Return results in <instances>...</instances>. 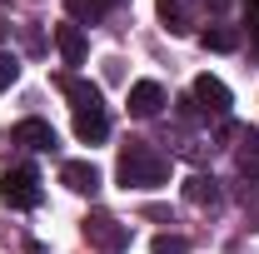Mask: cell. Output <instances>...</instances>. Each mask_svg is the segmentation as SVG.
<instances>
[{"instance_id": "cell-1", "label": "cell", "mask_w": 259, "mask_h": 254, "mask_svg": "<svg viewBox=\"0 0 259 254\" xmlns=\"http://www.w3.org/2000/svg\"><path fill=\"white\" fill-rule=\"evenodd\" d=\"M115 175H120L125 190H155V185L169 180V159H164L155 145H145V140H130L125 150H120Z\"/></svg>"}, {"instance_id": "cell-2", "label": "cell", "mask_w": 259, "mask_h": 254, "mask_svg": "<svg viewBox=\"0 0 259 254\" xmlns=\"http://www.w3.org/2000/svg\"><path fill=\"white\" fill-rule=\"evenodd\" d=\"M0 199H5L10 209H35V204H40V175H35L30 164L5 170V175H0Z\"/></svg>"}, {"instance_id": "cell-3", "label": "cell", "mask_w": 259, "mask_h": 254, "mask_svg": "<svg viewBox=\"0 0 259 254\" xmlns=\"http://www.w3.org/2000/svg\"><path fill=\"white\" fill-rule=\"evenodd\" d=\"M194 105H199L204 115H220V120H225L229 105H234V95H229L225 80H214V75H199V80H194Z\"/></svg>"}, {"instance_id": "cell-4", "label": "cell", "mask_w": 259, "mask_h": 254, "mask_svg": "<svg viewBox=\"0 0 259 254\" xmlns=\"http://www.w3.org/2000/svg\"><path fill=\"white\" fill-rule=\"evenodd\" d=\"M85 234H90V244H100L105 254H115V249L130 244V229L120 220H110V215H90V220H85Z\"/></svg>"}, {"instance_id": "cell-5", "label": "cell", "mask_w": 259, "mask_h": 254, "mask_svg": "<svg viewBox=\"0 0 259 254\" xmlns=\"http://www.w3.org/2000/svg\"><path fill=\"white\" fill-rule=\"evenodd\" d=\"M65 100L75 105V115H90V110H105V100H100V85H90V80H80V75H65L60 80Z\"/></svg>"}, {"instance_id": "cell-6", "label": "cell", "mask_w": 259, "mask_h": 254, "mask_svg": "<svg viewBox=\"0 0 259 254\" xmlns=\"http://www.w3.org/2000/svg\"><path fill=\"white\" fill-rule=\"evenodd\" d=\"M60 180H65V190H75V194H95L100 190V170L90 164V159H65Z\"/></svg>"}, {"instance_id": "cell-7", "label": "cell", "mask_w": 259, "mask_h": 254, "mask_svg": "<svg viewBox=\"0 0 259 254\" xmlns=\"http://www.w3.org/2000/svg\"><path fill=\"white\" fill-rule=\"evenodd\" d=\"M164 105V90L155 80H140V85H130V115H140V120H150V115H160Z\"/></svg>"}, {"instance_id": "cell-8", "label": "cell", "mask_w": 259, "mask_h": 254, "mask_svg": "<svg viewBox=\"0 0 259 254\" xmlns=\"http://www.w3.org/2000/svg\"><path fill=\"white\" fill-rule=\"evenodd\" d=\"M10 140L25 145V150H55V130L45 125V120H20V125L10 130Z\"/></svg>"}, {"instance_id": "cell-9", "label": "cell", "mask_w": 259, "mask_h": 254, "mask_svg": "<svg viewBox=\"0 0 259 254\" xmlns=\"http://www.w3.org/2000/svg\"><path fill=\"white\" fill-rule=\"evenodd\" d=\"M55 45H60V55H65V65H85V30L70 20V25H55Z\"/></svg>"}, {"instance_id": "cell-10", "label": "cell", "mask_w": 259, "mask_h": 254, "mask_svg": "<svg viewBox=\"0 0 259 254\" xmlns=\"http://www.w3.org/2000/svg\"><path fill=\"white\" fill-rule=\"evenodd\" d=\"M75 135H80L85 145H100V140L110 135V115H105V110H90V115H75Z\"/></svg>"}, {"instance_id": "cell-11", "label": "cell", "mask_w": 259, "mask_h": 254, "mask_svg": "<svg viewBox=\"0 0 259 254\" xmlns=\"http://www.w3.org/2000/svg\"><path fill=\"white\" fill-rule=\"evenodd\" d=\"M199 45H204V50L229 55V50H239V30H234V25H209V30L199 35Z\"/></svg>"}, {"instance_id": "cell-12", "label": "cell", "mask_w": 259, "mask_h": 254, "mask_svg": "<svg viewBox=\"0 0 259 254\" xmlns=\"http://www.w3.org/2000/svg\"><path fill=\"white\" fill-rule=\"evenodd\" d=\"M110 5H115V0H65V10H70V20H75V25H95Z\"/></svg>"}, {"instance_id": "cell-13", "label": "cell", "mask_w": 259, "mask_h": 254, "mask_svg": "<svg viewBox=\"0 0 259 254\" xmlns=\"http://www.w3.org/2000/svg\"><path fill=\"white\" fill-rule=\"evenodd\" d=\"M185 199H190V204H214V199H220V190H214V180L194 175L190 185H185Z\"/></svg>"}, {"instance_id": "cell-14", "label": "cell", "mask_w": 259, "mask_h": 254, "mask_svg": "<svg viewBox=\"0 0 259 254\" xmlns=\"http://www.w3.org/2000/svg\"><path fill=\"white\" fill-rule=\"evenodd\" d=\"M239 175H254L259 180V140H254V130H249L244 145H239Z\"/></svg>"}, {"instance_id": "cell-15", "label": "cell", "mask_w": 259, "mask_h": 254, "mask_svg": "<svg viewBox=\"0 0 259 254\" xmlns=\"http://www.w3.org/2000/svg\"><path fill=\"white\" fill-rule=\"evenodd\" d=\"M160 15H164V25H169L175 35L190 25V15H185V0H160Z\"/></svg>"}, {"instance_id": "cell-16", "label": "cell", "mask_w": 259, "mask_h": 254, "mask_svg": "<svg viewBox=\"0 0 259 254\" xmlns=\"http://www.w3.org/2000/svg\"><path fill=\"white\" fill-rule=\"evenodd\" d=\"M150 249H155V254H185V249H190V244H185L180 234H160V239H155Z\"/></svg>"}, {"instance_id": "cell-17", "label": "cell", "mask_w": 259, "mask_h": 254, "mask_svg": "<svg viewBox=\"0 0 259 254\" xmlns=\"http://www.w3.org/2000/svg\"><path fill=\"white\" fill-rule=\"evenodd\" d=\"M20 80V65H15V55H0V90H10Z\"/></svg>"}, {"instance_id": "cell-18", "label": "cell", "mask_w": 259, "mask_h": 254, "mask_svg": "<svg viewBox=\"0 0 259 254\" xmlns=\"http://www.w3.org/2000/svg\"><path fill=\"white\" fill-rule=\"evenodd\" d=\"M249 30H254V55H259V10H249V20H244Z\"/></svg>"}, {"instance_id": "cell-19", "label": "cell", "mask_w": 259, "mask_h": 254, "mask_svg": "<svg viewBox=\"0 0 259 254\" xmlns=\"http://www.w3.org/2000/svg\"><path fill=\"white\" fill-rule=\"evenodd\" d=\"M25 254H45V244H25Z\"/></svg>"}, {"instance_id": "cell-20", "label": "cell", "mask_w": 259, "mask_h": 254, "mask_svg": "<svg viewBox=\"0 0 259 254\" xmlns=\"http://www.w3.org/2000/svg\"><path fill=\"white\" fill-rule=\"evenodd\" d=\"M244 5H249V10H259V0H244Z\"/></svg>"}]
</instances>
